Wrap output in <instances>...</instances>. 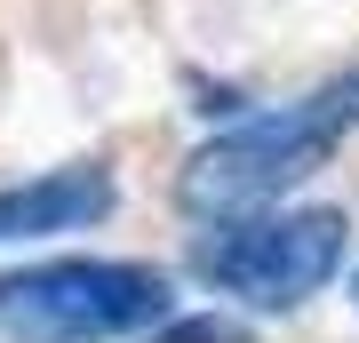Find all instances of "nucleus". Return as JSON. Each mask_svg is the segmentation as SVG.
<instances>
[{"mask_svg": "<svg viewBox=\"0 0 359 343\" xmlns=\"http://www.w3.org/2000/svg\"><path fill=\"white\" fill-rule=\"evenodd\" d=\"M359 128V72L327 80V88L271 104L256 120H231L224 136H208L176 176V200L192 216H248V208H280L304 176H320V160Z\"/></svg>", "mask_w": 359, "mask_h": 343, "instance_id": "f257e3e1", "label": "nucleus"}, {"mask_svg": "<svg viewBox=\"0 0 359 343\" xmlns=\"http://www.w3.org/2000/svg\"><path fill=\"white\" fill-rule=\"evenodd\" d=\"M351 264V216L344 208H248V216H216L208 240L192 248L200 288L231 311H304L327 295Z\"/></svg>", "mask_w": 359, "mask_h": 343, "instance_id": "f03ea898", "label": "nucleus"}, {"mask_svg": "<svg viewBox=\"0 0 359 343\" xmlns=\"http://www.w3.org/2000/svg\"><path fill=\"white\" fill-rule=\"evenodd\" d=\"M168 319V280L128 255H40L0 271L8 343H128Z\"/></svg>", "mask_w": 359, "mask_h": 343, "instance_id": "7ed1b4c3", "label": "nucleus"}, {"mask_svg": "<svg viewBox=\"0 0 359 343\" xmlns=\"http://www.w3.org/2000/svg\"><path fill=\"white\" fill-rule=\"evenodd\" d=\"M120 184L104 160H72V168H48L32 184H8L0 191V248H25V240H56V231H88L112 216Z\"/></svg>", "mask_w": 359, "mask_h": 343, "instance_id": "20e7f679", "label": "nucleus"}, {"mask_svg": "<svg viewBox=\"0 0 359 343\" xmlns=\"http://www.w3.org/2000/svg\"><path fill=\"white\" fill-rule=\"evenodd\" d=\"M144 343H248V328L231 311H168Z\"/></svg>", "mask_w": 359, "mask_h": 343, "instance_id": "39448f33", "label": "nucleus"}, {"mask_svg": "<svg viewBox=\"0 0 359 343\" xmlns=\"http://www.w3.org/2000/svg\"><path fill=\"white\" fill-rule=\"evenodd\" d=\"M351 304H359V280H351Z\"/></svg>", "mask_w": 359, "mask_h": 343, "instance_id": "423d86ee", "label": "nucleus"}]
</instances>
